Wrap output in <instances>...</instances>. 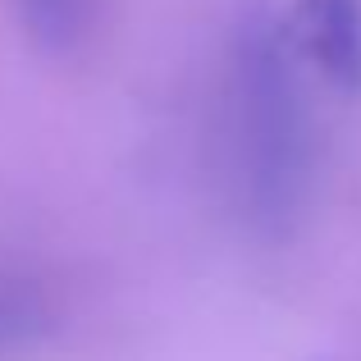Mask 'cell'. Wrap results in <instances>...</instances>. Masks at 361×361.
<instances>
[{
	"label": "cell",
	"instance_id": "obj_1",
	"mask_svg": "<svg viewBox=\"0 0 361 361\" xmlns=\"http://www.w3.org/2000/svg\"><path fill=\"white\" fill-rule=\"evenodd\" d=\"M224 165L238 220L261 243L302 229L316 197L320 133L302 82V55L265 0H247L224 60Z\"/></svg>",
	"mask_w": 361,
	"mask_h": 361
},
{
	"label": "cell",
	"instance_id": "obj_2",
	"mask_svg": "<svg viewBox=\"0 0 361 361\" xmlns=\"http://www.w3.org/2000/svg\"><path fill=\"white\" fill-rule=\"evenodd\" d=\"M288 37L329 87L361 92V0H298Z\"/></svg>",
	"mask_w": 361,
	"mask_h": 361
},
{
	"label": "cell",
	"instance_id": "obj_3",
	"mask_svg": "<svg viewBox=\"0 0 361 361\" xmlns=\"http://www.w3.org/2000/svg\"><path fill=\"white\" fill-rule=\"evenodd\" d=\"M23 27L42 51H73L87 42L92 23H97V0H18Z\"/></svg>",
	"mask_w": 361,
	"mask_h": 361
}]
</instances>
